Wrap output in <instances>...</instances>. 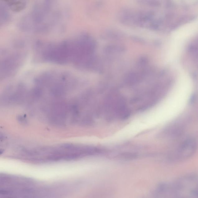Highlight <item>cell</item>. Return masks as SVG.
I'll return each mask as SVG.
<instances>
[{"label":"cell","instance_id":"cell-1","mask_svg":"<svg viewBox=\"0 0 198 198\" xmlns=\"http://www.w3.org/2000/svg\"><path fill=\"white\" fill-rule=\"evenodd\" d=\"M61 9L52 1H42L34 6L21 21L22 28L37 32L49 31L57 25L62 16Z\"/></svg>","mask_w":198,"mask_h":198},{"label":"cell","instance_id":"cell-2","mask_svg":"<svg viewBox=\"0 0 198 198\" xmlns=\"http://www.w3.org/2000/svg\"><path fill=\"white\" fill-rule=\"evenodd\" d=\"M3 182L1 198H56L54 190L36 186L28 180L7 177Z\"/></svg>","mask_w":198,"mask_h":198},{"label":"cell","instance_id":"cell-3","mask_svg":"<svg viewBox=\"0 0 198 198\" xmlns=\"http://www.w3.org/2000/svg\"><path fill=\"white\" fill-rule=\"evenodd\" d=\"M21 56L18 54H13L3 58L1 62V78L4 79L15 73L21 62Z\"/></svg>","mask_w":198,"mask_h":198},{"label":"cell","instance_id":"cell-4","mask_svg":"<svg viewBox=\"0 0 198 198\" xmlns=\"http://www.w3.org/2000/svg\"><path fill=\"white\" fill-rule=\"evenodd\" d=\"M197 148L196 142L192 139H187L180 145L176 154L178 157H187L191 155Z\"/></svg>","mask_w":198,"mask_h":198},{"label":"cell","instance_id":"cell-5","mask_svg":"<svg viewBox=\"0 0 198 198\" xmlns=\"http://www.w3.org/2000/svg\"><path fill=\"white\" fill-rule=\"evenodd\" d=\"M6 5L11 10L14 12H19L25 8L26 3L25 1H5Z\"/></svg>","mask_w":198,"mask_h":198},{"label":"cell","instance_id":"cell-6","mask_svg":"<svg viewBox=\"0 0 198 198\" xmlns=\"http://www.w3.org/2000/svg\"><path fill=\"white\" fill-rule=\"evenodd\" d=\"M5 6V5L4 4H1V23L2 22L3 23H5L9 18V14Z\"/></svg>","mask_w":198,"mask_h":198}]
</instances>
